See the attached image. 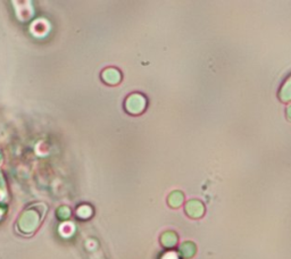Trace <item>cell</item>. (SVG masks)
I'll list each match as a JSON object with an SVG mask.
<instances>
[{
  "mask_svg": "<svg viewBox=\"0 0 291 259\" xmlns=\"http://www.w3.org/2000/svg\"><path fill=\"white\" fill-rule=\"evenodd\" d=\"M278 97L279 100L281 102H284V104H288L291 101V75H289L283 84L281 85Z\"/></svg>",
  "mask_w": 291,
  "mask_h": 259,
  "instance_id": "obj_1",
  "label": "cell"
},
{
  "mask_svg": "<svg viewBox=\"0 0 291 259\" xmlns=\"http://www.w3.org/2000/svg\"><path fill=\"white\" fill-rule=\"evenodd\" d=\"M285 117L289 122H291V105H289L287 108H285Z\"/></svg>",
  "mask_w": 291,
  "mask_h": 259,
  "instance_id": "obj_2",
  "label": "cell"
}]
</instances>
